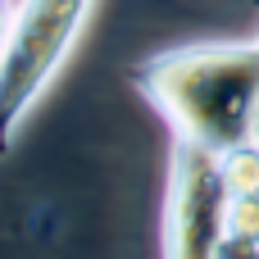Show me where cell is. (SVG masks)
I'll list each match as a JSON object with an SVG mask.
<instances>
[{"instance_id": "cell-1", "label": "cell", "mask_w": 259, "mask_h": 259, "mask_svg": "<svg viewBox=\"0 0 259 259\" xmlns=\"http://www.w3.org/2000/svg\"><path fill=\"white\" fill-rule=\"evenodd\" d=\"M132 87L173 127V137L232 150L255 137L259 36L159 50L132 68Z\"/></svg>"}, {"instance_id": "cell-2", "label": "cell", "mask_w": 259, "mask_h": 259, "mask_svg": "<svg viewBox=\"0 0 259 259\" xmlns=\"http://www.w3.org/2000/svg\"><path fill=\"white\" fill-rule=\"evenodd\" d=\"M91 9L96 0H14L9 46L0 59V155L55 87L77 36L87 32Z\"/></svg>"}, {"instance_id": "cell-3", "label": "cell", "mask_w": 259, "mask_h": 259, "mask_svg": "<svg viewBox=\"0 0 259 259\" xmlns=\"http://www.w3.org/2000/svg\"><path fill=\"white\" fill-rule=\"evenodd\" d=\"M228 205H232V187L223 173V150L173 137L159 250L173 259H219Z\"/></svg>"}, {"instance_id": "cell-4", "label": "cell", "mask_w": 259, "mask_h": 259, "mask_svg": "<svg viewBox=\"0 0 259 259\" xmlns=\"http://www.w3.org/2000/svg\"><path fill=\"white\" fill-rule=\"evenodd\" d=\"M219 255H259V191L232 196L228 228H223V250Z\"/></svg>"}, {"instance_id": "cell-5", "label": "cell", "mask_w": 259, "mask_h": 259, "mask_svg": "<svg viewBox=\"0 0 259 259\" xmlns=\"http://www.w3.org/2000/svg\"><path fill=\"white\" fill-rule=\"evenodd\" d=\"M223 173H228V187L232 196H250L259 191V141H241L232 150H223Z\"/></svg>"}, {"instance_id": "cell-6", "label": "cell", "mask_w": 259, "mask_h": 259, "mask_svg": "<svg viewBox=\"0 0 259 259\" xmlns=\"http://www.w3.org/2000/svg\"><path fill=\"white\" fill-rule=\"evenodd\" d=\"M9 23H14V0H0V59H5V46H9Z\"/></svg>"}, {"instance_id": "cell-7", "label": "cell", "mask_w": 259, "mask_h": 259, "mask_svg": "<svg viewBox=\"0 0 259 259\" xmlns=\"http://www.w3.org/2000/svg\"><path fill=\"white\" fill-rule=\"evenodd\" d=\"M255 141H259V109H255Z\"/></svg>"}]
</instances>
